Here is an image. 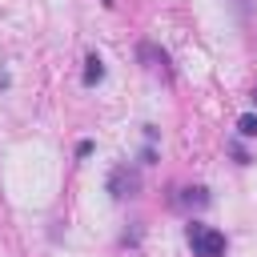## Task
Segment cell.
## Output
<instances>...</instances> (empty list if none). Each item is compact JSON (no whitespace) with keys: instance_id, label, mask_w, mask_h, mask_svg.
<instances>
[{"instance_id":"6da1fadb","label":"cell","mask_w":257,"mask_h":257,"mask_svg":"<svg viewBox=\"0 0 257 257\" xmlns=\"http://www.w3.org/2000/svg\"><path fill=\"white\" fill-rule=\"evenodd\" d=\"M185 241H189L193 257H225V233L213 229V225L189 221V225H185Z\"/></svg>"},{"instance_id":"7a4b0ae2","label":"cell","mask_w":257,"mask_h":257,"mask_svg":"<svg viewBox=\"0 0 257 257\" xmlns=\"http://www.w3.org/2000/svg\"><path fill=\"white\" fill-rule=\"evenodd\" d=\"M137 189H141V181H137V173H128V165H116V169L108 173V193H112L116 201L137 197Z\"/></svg>"},{"instance_id":"3957f363","label":"cell","mask_w":257,"mask_h":257,"mask_svg":"<svg viewBox=\"0 0 257 257\" xmlns=\"http://www.w3.org/2000/svg\"><path fill=\"white\" fill-rule=\"evenodd\" d=\"M104 80V60L96 56V52H88V60H84V84L92 88V84H100Z\"/></svg>"},{"instance_id":"277c9868","label":"cell","mask_w":257,"mask_h":257,"mask_svg":"<svg viewBox=\"0 0 257 257\" xmlns=\"http://www.w3.org/2000/svg\"><path fill=\"white\" fill-rule=\"evenodd\" d=\"M237 133H241V137H257V112H245V116L237 120Z\"/></svg>"},{"instance_id":"5b68a950","label":"cell","mask_w":257,"mask_h":257,"mask_svg":"<svg viewBox=\"0 0 257 257\" xmlns=\"http://www.w3.org/2000/svg\"><path fill=\"white\" fill-rule=\"evenodd\" d=\"M229 4H233V12H237V16H241V20H245V16H249V0H229Z\"/></svg>"},{"instance_id":"8992f818","label":"cell","mask_w":257,"mask_h":257,"mask_svg":"<svg viewBox=\"0 0 257 257\" xmlns=\"http://www.w3.org/2000/svg\"><path fill=\"white\" fill-rule=\"evenodd\" d=\"M12 84V76H8V68H0V88H8Z\"/></svg>"},{"instance_id":"52a82bcc","label":"cell","mask_w":257,"mask_h":257,"mask_svg":"<svg viewBox=\"0 0 257 257\" xmlns=\"http://www.w3.org/2000/svg\"><path fill=\"white\" fill-rule=\"evenodd\" d=\"M253 100H257V88H253Z\"/></svg>"}]
</instances>
